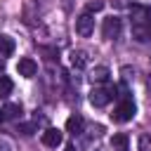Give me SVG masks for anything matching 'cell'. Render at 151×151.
I'll use <instances>...</instances> for the list:
<instances>
[{"label":"cell","mask_w":151,"mask_h":151,"mask_svg":"<svg viewBox=\"0 0 151 151\" xmlns=\"http://www.w3.org/2000/svg\"><path fill=\"white\" fill-rule=\"evenodd\" d=\"M132 118H134V101L125 97V99L113 109L111 120H116V123H127V120H132Z\"/></svg>","instance_id":"6da1fadb"},{"label":"cell","mask_w":151,"mask_h":151,"mask_svg":"<svg viewBox=\"0 0 151 151\" xmlns=\"http://www.w3.org/2000/svg\"><path fill=\"white\" fill-rule=\"evenodd\" d=\"M120 28H123V21H120L118 17H109V19H104L101 35H104L106 40H113V38H118V35H120Z\"/></svg>","instance_id":"277c9868"},{"label":"cell","mask_w":151,"mask_h":151,"mask_svg":"<svg viewBox=\"0 0 151 151\" xmlns=\"http://www.w3.org/2000/svg\"><path fill=\"white\" fill-rule=\"evenodd\" d=\"M101 7H104V2H101V0H94V2H90V5H87V12L92 14V12H99Z\"/></svg>","instance_id":"2e32d148"},{"label":"cell","mask_w":151,"mask_h":151,"mask_svg":"<svg viewBox=\"0 0 151 151\" xmlns=\"http://www.w3.org/2000/svg\"><path fill=\"white\" fill-rule=\"evenodd\" d=\"M0 118H2V111H0Z\"/></svg>","instance_id":"44dd1931"},{"label":"cell","mask_w":151,"mask_h":151,"mask_svg":"<svg viewBox=\"0 0 151 151\" xmlns=\"http://www.w3.org/2000/svg\"><path fill=\"white\" fill-rule=\"evenodd\" d=\"M109 76H111V71H109L106 66H94L92 73H90V80H92L94 85H99V83H106Z\"/></svg>","instance_id":"ba28073f"},{"label":"cell","mask_w":151,"mask_h":151,"mask_svg":"<svg viewBox=\"0 0 151 151\" xmlns=\"http://www.w3.org/2000/svg\"><path fill=\"white\" fill-rule=\"evenodd\" d=\"M111 144H113V149H118V151H127L130 139H127V134L118 132V134H113V137H111Z\"/></svg>","instance_id":"8fae6325"},{"label":"cell","mask_w":151,"mask_h":151,"mask_svg":"<svg viewBox=\"0 0 151 151\" xmlns=\"http://www.w3.org/2000/svg\"><path fill=\"white\" fill-rule=\"evenodd\" d=\"M17 71H19V76H24V78H33V76L38 73V64H35L31 57H24V59H19Z\"/></svg>","instance_id":"5b68a950"},{"label":"cell","mask_w":151,"mask_h":151,"mask_svg":"<svg viewBox=\"0 0 151 151\" xmlns=\"http://www.w3.org/2000/svg\"><path fill=\"white\" fill-rule=\"evenodd\" d=\"M14 52V40L9 35H0V54L2 57H9Z\"/></svg>","instance_id":"7c38bea8"},{"label":"cell","mask_w":151,"mask_h":151,"mask_svg":"<svg viewBox=\"0 0 151 151\" xmlns=\"http://www.w3.org/2000/svg\"><path fill=\"white\" fill-rule=\"evenodd\" d=\"M146 87H149V92H151V78H149V80H146Z\"/></svg>","instance_id":"d6986e66"},{"label":"cell","mask_w":151,"mask_h":151,"mask_svg":"<svg viewBox=\"0 0 151 151\" xmlns=\"http://www.w3.org/2000/svg\"><path fill=\"white\" fill-rule=\"evenodd\" d=\"M71 64H73V68H85L87 66V52L85 50H73L71 52Z\"/></svg>","instance_id":"9c48e42d"},{"label":"cell","mask_w":151,"mask_h":151,"mask_svg":"<svg viewBox=\"0 0 151 151\" xmlns=\"http://www.w3.org/2000/svg\"><path fill=\"white\" fill-rule=\"evenodd\" d=\"M42 144H45V146L57 149V146L61 144V132H59L57 127H47V130L42 132Z\"/></svg>","instance_id":"8992f818"},{"label":"cell","mask_w":151,"mask_h":151,"mask_svg":"<svg viewBox=\"0 0 151 151\" xmlns=\"http://www.w3.org/2000/svg\"><path fill=\"white\" fill-rule=\"evenodd\" d=\"M137 146H139V151H151V137L149 134H142L139 142H137Z\"/></svg>","instance_id":"5bb4252c"},{"label":"cell","mask_w":151,"mask_h":151,"mask_svg":"<svg viewBox=\"0 0 151 151\" xmlns=\"http://www.w3.org/2000/svg\"><path fill=\"white\" fill-rule=\"evenodd\" d=\"M111 97H116V87H94L92 92H90V104L92 106H97V109H101V106H106L109 101H111Z\"/></svg>","instance_id":"7a4b0ae2"},{"label":"cell","mask_w":151,"mask_h":151,"mask_svg":"<svg viewBox=\"0 0 151 151\" xmlns=\"http://www.w3.org/2000/svg\"><path fill=\"white\" fill-rule=\"evenodd\" d=\"M76 33L83 35V38H87V35L94 33V17H92L90 12H83V14L76 19Z\"/></svg>","instance_id":"3957f363"},{"label":"cell","mask_w":151,"mask_h":151,"mask_svg":"<svg viewBox=\"0 0 151 151\" xmlns=\"http://www.w3.org/2000/svg\"><path fill=\"white\" fill-rule=\"evenodd\" d=\"M2 68H5V61H2V59H0V71H2Z\"/></svg>","instance_id":"ffe728a7"},{"label":"cell","mask_w":151,"mask_h":151,"mask_svg":"<svg viewBox=\"0 0 151 151\" xmlns=\"http://www.w3.org/2000/svg\"><path fill=\"white\" fill-rule=\"evenodd\" d=\"M9 149H12V146H9L7 142H0V151H9Z\"/></svg>","instance_id":"e0dca14e"},{"label":"cell","mask_w":151,"mask_h":151,"mask_svg":"<svg viewBox=\"0 0 151 151\" xmlns=\"http://www.w3.org/2000/svg\"><path fill=\"white\" fill-rule=\"evenodd\" d=\"M19 116H21V104H5V106H2V118L14 120V118H19Z\"/></svg>","instance_id":"30bf717a"},{"label":"cell","mask_w":151,"mask_h":151,"mask_svg":"<svg viewBox=\"0 0 151 151\" xmlns=\"http://www.w3.org/2000/svg\"><path fill=\"white\" fill-rule=\"evenodd\" d=\"M12 80L7 78V76H0V97H7V94H12Z\"/></svg>","instance_id":"4fadbf2b"},{"label":"cell","mask_w":151,"mask_h":151,"mask_svg":"<svg viewBox=\"0 0 151 151\" xmlns=\"http://www.w3.org/2000/svg\"><path fill=\"white\" fill-rule=\"evenodd\" d=\"M19 132H21V134H33V132H35V123H24V125H19Z\"/></svg>","instance_id":"9a60e30c"},{"label":"cell","mask_w":151,"mask_h":151,"mask_svg":"<svg viewBox=\"0 0 151 151\" xmlns=\"http://www.w3.org/2000/svg\"><path fill=\"white\" fill-rule=\"evenodd\" d=\"M83 127H85L83 116H71V118L66 120V132H71L73 137H76V134H80V132H83Z\"/></svg>","instance_id":"52a82bcc"},{"label":"cell","mask_w":151,"mask_h":151,"mask_svg":"<svg viewBox=\"0 0 151 151\" xmlns=\"http://www.w3.org/2000/svg\"><path fill=\"white\" fill-rule=\"evenodd\" d=\"M64 151H76V149H73V144H68V146H66Z\"/></svg>","instance_id":"ac0fdd59"}]
</instances>
